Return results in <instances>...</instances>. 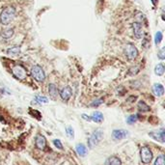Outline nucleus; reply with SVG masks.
<instances>
[{"label":"nucleus","instance_id":"6ab92c4d","mask_svg":"<svg viewBox=\"0 0 165 165\" xmlns=\"http://www.w3.org/2000/svg\"><path fill=\"white\" fill-rule=\"evenodd\" d=\"M164 71H165V68L162 63H159L157 64L156 67H154V74L158 76H161V75H163L164 74Z\"/></svg>","mask_w":165,"mask_h":165},{"label":"nucleus","instance_id":"20e7f679","mask_svg":"<svg viewBox=\"0 0 165 165\" xmlns=\"http://www.w3.org/2000/svg\"><path fill=\"white\" fill-rule=\"evenodd\" d=\"M102 137H103V132H102L101 130H95L93 133L91 134V136L89 137L88 139V145L90 148H93L94 146H96L98 142L101 141Z\"/></svg>","mask_w":165,"mask_h":165},{"label":"nucleus","instance_id":"c85d7f7f","mask_svg":"<svg viewBox=\"0 0 165 165\" xmlns=\"http://www.w3.org/2000/svg\"><path fill=\"white\" fill-rule=\"evenodd\" d=\"M82 118L85 119L86 121H91V117L90 116H87V115H85V114H82Z\"/></svg>","mask_w":165,"mask_h":165},{"label":"nucleus","instance_id":"f03ea898","mask_svg":"<svg viewBox=\"0 0 165 165\" xmlns=\"http://www.w3.org/2000/svg\"><path fill=\"white\" fill-rule=\"evenodd\" d=\"M124 54L128 61H133L138 56V49L133 44H127L124 47Z\"/></svg>","mask_w":165,"mask_h":165},{"label":"nucleus","instance_id":"c756f323","mask_svg":"<svg viewBox=\"0 0 165 165\" xmlns=\"http://www.w3.org/2000/svg\"><path fill=\"white\" fill-rule=\"evenodd\" d=\"M151 2L153 3L154 6H156V5L157 4V0H151Z\"/></svg>","mask_w":165,"mask_h":165},{"label":"nucleus","instance_id":"9b49d317","mask_svg":"<svg viewBox=\"0 0 165 165\" xmlns=\"http://www.w3.org/2000/svg\"><path fill=\"white\" fill-rule=\"evenodd\" d=\"M128 132L125 130H115L113 132H112V136H113L114 139L116 140H121L124 139L127 136Z\"/></svg>","mask_w":165,"mask_h":165},{"label":"nucleus","instance_id":"dca6fc26","mask_svg":"<svg viewBox=\"0 0 165 165\" xmlns=\"http://www.w3.org/2000/svg\"><path fill=\"white\" fill-rule=\"evenodd\" d=\"M48 93H49V96L53 98V100H55L56 97H57L58 95V89L57 87L55 86L54 84H49L48 86Z\"/></svg>","mask_w":165,"mask_h":165},{"label":"nucleus","instance_id":"f3484780","mask_svg":"<svg viewBox=\"0 0 165 165\" xmlns=\"http://www.w3.org/2000/svg\"><path fill=\"white\" fill-rule=\"evenodd\" d=\"M75 150H76L77 154H78L80 157H85V156H86V154H87V149H86V147H85L83 144H78V145H76V147H75Z\"/></svg>","mask_w":165,"mask_h":165},{"label":"nucleus","instance_id":"4468645a","mask_svg":"<svg viewBox=\"0 0 165 165\" xmlns=\"http://www.w3.org/2000/svg\"><path fill=\"white\" fill-rule=\"evenodd\" d=\"M91 121H94L95 123H101L102 121H103V115H102L101 112L98 111H96L94 112L93 114L91 115Z\"/></svg>","mask_w":165,"mask_h":165},{"label":"nucleus","instance_id":"9d476101","mask_svg":"<svg viewBox=\"0 0 165 165\" xmlns=\"http://www.w3.org/2000/svg\"><path fill=\"white\" fill-rule=\"evenodd\" d=\"M72 95V88L70 86H66L60 91V97L63 101L70 100Z\"/></svg>","mask_w":165,"mask_h":165},{"label":"nucleus","instance_id":"7ed1b4c3","mask_svg":"<svg viewBox=\"0 0 165 165\" xmlns=\"http://www.w3.org/2000/svg\"><path fill=\"white\" fill-rule=\"evenodd\" d=\"M31 75L32 77L38 82H44L45 80V72L42 70V68L39 65L33 66L31 69Z\"/></svg>","mask_w":165,"mask_h":165},{"label":"nucleus","instance_id":"4be33fe9","mask_svg":"<svg viewBox=\"0 0 165 165\" xmlns=\"http://www.w3.org/2000/svg\"><path fill=\"white\" fill-rule=\"evenodd\" d=\"M154 165H165L164 163V156L163 154H160L156 158V161H154Z\"/></svg>","mask_w":165,"mask_h":165},{"label":"nucleus","instance_id":"b1692460","mask_svg":"<svg viewBox=\"0 0 165 165\" xmlns=\"http://www.w3.org/2000/svg\"><path fill=\"white\" fill-rule=\"evenodd\" d=\"M137 119H138V115H130V116L127 119V123L130 125H132L137 121Z\"/></svg>","mask_w":165,"mask_h":165},{"label":"nucleus","instance_id":"6e6552de","mask_svg":"<svg viewBox=\"0 0 165 165\" xmlns=\"http://www.w3.org/2000/svg\"><path fill=\"white\" fill-rule=\"evenodd\" d=\"M35 146L39 150H45L47 147V139L44 135H38L35 139Z\"/></svg>","mask_w":165,"mask_h":165},{"label":"nucleus","instance_id":"aec40b11","mask_svg":"<svg viewBox=\"0 0 165 165\" xmlns=\"http://www.w3.org/2000/svg\"><path fill=\"white\" fill-rule=\"evenodd\" d=\"M162 39H163V34H162V32H160V31H157L156 33V35H154V44H156L157 45H159L161 41H162Z\"/></svg>","mask_w":165,"mask_h":165},{"label":"nucleus","instance_id":"393cba45","mask_svg":"<svg viewBox=\"0 0 165 165\" xmlns=\"http://www.w3.org/2000/svg\"><path fill=\"white\" fill-rule=\"evenodd\" d=\"M66 132H67V135L69 136V138H71V139H74V131L72 130V127H68L66 128Z\"/></svg>","mask_w":165,"mask_h":165},{"label":"nucleus","instance_id":"a878e982","mask_svg":"<svg viewBox=\"0 0 165 165\" xmlns=\"http://www.w3.org/2000/svg\"><path fill=\"white\" fill-rule=\"evenodd\" d=\"M157 57L159 58L160 60H164V59H165V47H162L159 51H158Z\"/></svg>","mask_w":165,"mask_h":165},{"label":"nucleus","instance_id":"f8f14e48","mask_svg":"<svg viewBox=\"0 0 165 165\" xmlns=\"http://www.w3.org/2000/svg\"><path fill=\"white\" fill-rule=\"evenodd\" d=\"M153 93L154 94V96L157 97H162L164 94V87L162 84L160 83H156L154 84L153 86Z\"/></svg>","mask_w":165,"mask_h":165},{"label":"nucleus","instance_id":"412c9836","mask_svg":"<svg viewBox=\"0 0 165 165\" xmlns=\"http://www.w3.org/2000/svg\"><path fill=\"white\" fill-rule=\"evenodd\" d=\"M14 34V31L13 29H7V30H4L1 33V36L3 37V39H10Z\"/></svg>","mask_w":165,"mask_h":165},{"label":"nucleus","instance_id":"bb28decb","mask_svg":"<svg viewBox=\"0 0 165 165\" xmlns=\"http://www.w3.org/2000/svg\"><path fill=\"white\" fill-rule=\"evenodd\" d=\"M53 143H54V145H55V147H57V149H60V150L63 149V145H62L61 141L59 140V139L53 140Z\"/></svg>","mask_w":165,"mask_h":165},{"label":"nucleus","instance_id":"f257e3e1","mask_svg":"<svg viewBox=\"0 0 165 165\" xmlns=\"http://www.w3.org/2000/svg\"><path fill=\"white\" fill-rule=\"evenodd\" d=\"M16 16V10L13 7H7L1 12L0 15V22L3 25H8L13 21Z\"/></svg>","mask_w":165,"mask_h":165},{"label":"nucleus","instance_id":"39448f33","mask_svg":"<svg viewBox=\"0 0 165 165\" xmlns=\"http://www.w3.org/2000/svg\"><path fill=\"white\" fill-rule=\"evenodd\" d=\"M140 157L141 161L145 164H149L151 163V161L153 160V153L149 147L145 146L142 147L140 150Z\"/></svg>","mask_w":165,"mask_h":165},{"label":"nucleus","instance_id":"a211bd4d","mask_svg":"<svg viewBox=\"0 0 165 165\" xmlns=\"http://www.w3.org/2000/svg\"><path fill=\"white\" fill-rule=\"evenodd\" d=\"M138 110L140 112H148L151 110V107L148 104H146V102L143 101H140L138 102Z\"/></svg>","mask_w":165,"mask_h":165},{"label":"nucleus","instance_id":"423d86ee","mask_svg":"<svg viewBox=\"0 0 165 165\" xmlns=\"http://www.w3.org/2000/svg\"><path fill=\"white\" fill-rule=\"evenodd\" d=\"M12 72H13V75H14L16 78L19 79V80H23V79L26 78V71L21 65L15 66V67L13 68Z\"/></svg>","mask_w":165,"mask_h":165},{"label":"nucleus","instance_id":"2eb2a0df","mask_svg":"<svg viewBox=\"0 0 165 165\" xmlns=\"http://www.w3.org/2000/svg\"><path fill=\"white\" fill-rule=\"evenodd\" d=\"M105 165H122V161L117 157H110L105 161Z\"/></svg>","mask_w":165,"mask_h":165},{"label":"nucleus","instance_id":"0eeeda50","mask_svg":"<svg viewBox=\"0 0 165 165\" xmlns=\"http://www.w3.org/2000/svg\"><path fill=\"white\" fill-rule=\"evenodd\" d=\"M151 137H153L154 139H156L157 141H160L161 143H164L165 142V130L164 128H160L158 130H154V131H151L149 133Z\"/></svg>","mask_w":165,"mask_h":165},{"label":"nucleus","instance_id":"ddd939ff","mask_svg":"<svg viewBox=\"0 0 165 165\" xmlns=\"http://www.w3.org/2000/svg\"><path fill=\"white\" fill-rule=\"evenodd\" d=\"M21 47H18V45H14V47L7 49V54L9 56H18L21 54Z\"/></svg>","mask_w":165,"mask_h":165},{"label":"nucleus","instance_id":"cd10ccee","mask_svg":"<svg viewBox=\"0 0 165 165\" xmlns=\"http://www.w3.org/2000/svg\"><path fill=\"white\" fill-rule=\"evenodd\" d=\"M102 103V100L101 98H100V100H96L94 101L93 102L91 103V106L92 107H95V106H98V105H101Z\"/></svg>","mask_w":165,"mask_h":165},{"label":"nucleus","instance_id":"1a4fd4ad","mask_svg":"<svg viewBox=\"0 0 165 165\" xmlns=\"http://www.w3.org/2000/svg\"><path fill=\"white\" fill-rule=\"evenodd\" d=\"M132 28H133V33L136 39H141L143 37V28H142V24L140 22L135 21L132 23Z\"/></svg>","mask_w":165,"mask_h":165},{"label":"nucleus","instance_id":"5701e85b","mask_svg":"<svg viewBox=\"0 0 165 165\" xmlns=\"http://www.w3.org/2000/svg\"><path fill=\"white\" fill-rule=\"evenodd\" d=\"M36 101L39 103H47L48 102L47 98L44 97V96H36Z\"/></svg>","mask_w":165,"mask_h":165}]
</instances>
